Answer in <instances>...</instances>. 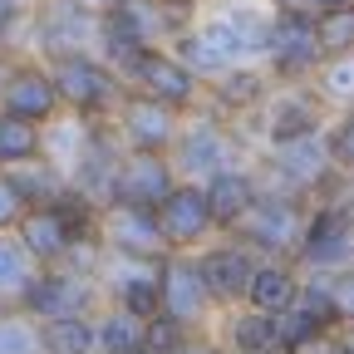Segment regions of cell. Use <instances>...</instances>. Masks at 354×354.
I'll list each match as a JSON object with an SVG mask.
<instances>
[{
	"label": "cell",
	"instance_id": "f35d334b",
	"mask_svg": "<svg viewBox=\"0 0 354 354\" xmlns=\"http://www.w3.org/2000/svg\"><path fill=\"white\" fill-rule=\"evenodd\" d=\"M79 6H88V10H94V15H109L113 6H123V0H79Z\"/></svg>",
	"mask_w": 354,
	"mask_h": 354
},
{
	"label": "cell",
	"instance_id": "8d00e7d4",
	"mask_svg": "<svg viewBox=\"0 0 354 354\" xmlns=\"http://www.w3.org/2000/svg\"><path fill=\"white\" fill-rule=\"evenodd\" d=\"M35 0H0V15H30Z\"/></svg>",
	"mask_w": 354,
	"mask_h": 354
},
{
	"label": "cell",
	"instance_id": "ee69618b",
	"mask_svg": "<svg viewBox=\"0 0 354 354\" xmlns=\"http://www.w3.org/2000/svg\"><path fill=\"white\" fill-rule=\"evenodd\" d=\"M271 354H286V349H271Z\"/></svg>",
	"mask_w": 354,
	"mask_h": 354
},
{
	"label": "cell",
	"instance_id": "d6a6232c",
	"mask_svg": "<svg viewBox=\"0 0 354 354\" xmlns=\"http://www.w3.org/2000/svg\"><path fill=\"white\" fill-rule=\"evenodd\" d=\"M187 335H192V330L172 325L167 315H153V320H148V335H143V349H148V354H172V349L183 344Z\"/></svg>",
	"mask_w": 354,
	"mask_h": 354
},
{
	"label": "cell",
	"instance_id": "7a4b0ae2",
	"mask_svg": "<svg viewBox=\"0 0 354 354\" xmlns=\"http://www.w3.org/2000/svg\"><path fill=\"white\" fill-rule=\"evenodd\" d=\"M50 79H55V94H59V109L84 118V123H109L128 94V84L118 69H109L94 50L88 55H64V59H50Z\"/></svg>",
	"mask_w": 354,
	"mask_h": 354
},
{
	"label": "cell",
	"instance_id": "8992f818",
	"mask_svg": "<svg viewBox=\"0 0 354 354\" xmlns=\"http://www.w3.org/2000/svg\"><path fill=\"white\" fill-rule=\"evenodd\" d=\"M158 315H167L172 325H183V330H212L216 325V300L197 271V256L192 251H172L162 256L158 266Z\"/></svg>",
	"mask_w": 354,
	"mask_h": 354
},
{
	"label": "cell",
	"instance_id": "f6af8a7d",
	"mask_svg": "<svg viewBox=\"0 0 354 354\" xmlns=\"http://www.w3.org/2000/svg\"><path fill=\"white\" fill-rule=\"evenodd\" d=\"M138 354H148V349H138Z\"/></svg>",
	"mask_w": 354,
	"mask_h": 354
},
{
	"label": "cell",
	"instance_id": "d590c367",
	"mask_svg": "<svg viewBox=\"0 0 354 354\" xmlns=\"http://www.w3.org/2000/svg\"><path fill=\"white\" fill-rule=\"evenodd\" d=\"M172 354H227V344H221L212 330H197V335H187L183 344H177Z\"/></svg>",
	"mask_w": 354,
	"mask_h": 354
},
{
	"label": "cell",
	"instance_id": "74e56055",
	"mask_svg": "<svg viewBox=\"0 0 354 354\" xmlns=\"http://www.w3.org/2000/svg\"><path fill=\"white\" fill-rule=\"evenodd\" d=\"M344 6H354V0H310V10H315V15H325V10H344Z\"/></svg>",
	"mask_w": 354,
	"mask_h": 354
},
{
	"label": "cell",
	"instance_id": "603a6c76",
	"mask_svg": "<svg viewBox=\"0 0 354 354\" xmlns=\"http://www.w3.org/2000/svg\"><path fill=\"white\" fill-rule=\"evenodd\" d=\"M148 335V320L128 315L118 305H99L94 310V354H138Z\"/></svg>",
	"mask_w": 354,
	"mask_h": 354
},
{
	"label": "cell",
	"instance_id": "d4e9b609",
	"mask_svg": "<svg viewBox=\"0 0 354 354\" xmlns=\"http://www.w3.org/2000/svg\"><path fill=\"white\" fill-rule=\"evenodd\" d=\"M84 138H88V123H84V118H74V113H59L55 123H44V128H39V153H44V158H50V162L69 177V167H74V158H79Z\"/></svg>",
	"mask_w": 354,
	"mask_h": 354
},
{
	"label": "cell",
	"instance_id": "30bf717a",
	"mask_svg": "<svg viewBox=\"0 0 354 354\" xmlns=\"http://www.w3.org/2000/svg\"><path fill=\"white\" fill-rule=\"evenodd\" d=\"M197 256V271H202V281H207V290H212V300H216V310H236V305H246V290H251V276H256V266H261V256L251 251V246H241L236 236H212L202 251H192Z\"/></svg>",
	"mask_w": 354,
	"mask_h": 354
},
{
	"label": "cell",
	"instance_id": "836d02e7",
	"mask_svg": "<svg viewBox=\"0 0 354 354\" xmlns=\"http://www.w3.org/2000/svg\"><path fill=\"white\" fill-rule=\"evenodd\" d=\"M330 286H335L339 320H344V325H354V266H349V271H339V276H330ZM344 325H339V330H344Z\"/></svg>",
	"mask_w": 354,
	"mask_h": 354
},
{
	"label": "cell",
	"instance_id": "5b68a950",
	"mask_svg": "<svg viewBox=\"0 0 354 354\" xmlns=\"http://www.w3.org/2000/svg\"><path fill=\"white\" fill-rule=\"evenodd\" d=\"M320 128H325V99L315 94V84H276L261 113L246 123V138L251 148H266V143L310 138Z\"/></svg>",
	"mask_w": 354,
	"mask_h": 354
},
{
	"label": "cell",
	"instance_id": "ac0fdd59",
	"mask_svg": "<svg viewBox=\"0 0 354 354\" xmlns=\"http://www.w3.org/2000/svg\"><path fill=\"white\" fill-rule=\"evenodd\" d=\"M172 187H177V172H172L167 153H133V148H123L118 172H113V197H109V202L158 212V202H162Z\"/></svg>",
	"mask_w": 354,
	"mask_h": 354
},
{
	"label": "cell",
	"instance_id": "5bb4252c",
	"mask_svg": "<svg viewBox=\"0 0 354 354\" xmlns=\"http://www.w3.org/2000/svg\"><path fill=\"white\" fill-rule=\"evenodd\" d=\"M271 88H276V79L266 74V64H232V69H221L202 88V104L212 113H221L227 123H241L246 128L261 113V104L271 99Z\"/></svg>",
	"mask_w": 354,
	"mask_h": 354
},
{
	"label": "cell",
	"instance_id": "f546056e",
	"mask_svg": "<svg viewBox=\"0 0 354 354\" xmlns=\"http://www.w3.org/2000/svg\"><path fill=\"white\" fill-rule=\"evenodd\" d=\"M315 35H320V59H344V55H354V6L315 15Z\"/></svg>",
	"mask_w": 354,
	"mask_h": 354
},
{
	"label": "cell",
	"instance_id": "ffe728a7",
	"mask_svg": "<svg viewBox=\"0 0 354 354\" xmlns=\"http://www.w3.org/2000/svg\"><path fill=\"white\" fill-rule=\"evenodd\" d=\"M212 335L227 344V354H271L281 349V325L276 315H261L251 305H236V310H221Z\"/></svg>",
	"mask_w": 354,
	"mask_h": 354
},
{
	"label": "cell",
	"instance_id": "8fae6325",
	"mask_svg": "<svg viewBox=\"0 0 354 354\" xmlns=\"http://www.w3.org/2000/svg\"><path fill=\"white\" fill-rule=\"evenodd\" d=\"M0 113L10 118H25L35 128L55 123L64 109H59V94H55V79H50V64L25 55V59H10L6 79H0Z\"/></svg>",
	"mask_w": 354,
	"mask_h": 354
},
{
	"label": "cell",
	"instance_id": "e575fe53",
	"mask_svg": "<svg viewBox=\"0 0 354 354\" xmlns=\"http://www.w3.org/2000/svg\"><path fill=\"white\" fill-rule=\"evenodd\" d=\"M25 216V202L15 197V187H10V177L0 172V232H15V221Z\"/></svg>",
	"mask_w": 354,
	"mask_h": 354
},
{
	"label": "cell",
	"instance_id": "7bdbcfd3",
	"mask_svg": "<svg viewBox=\"0 0 354 354\" xmlns=\"http://www.w3.org/2000/svg\"><path fill=\"white\" fill-rule=\"evenodd\" d=\"M6 69H10V55H0V79H6Z\"/></svg>",
	"mask_w": 354,
	"mask_h": 354
},
{
	"label": "cell",
	"instance_id": "ba28073f",
	"mask_svg": "<svg viewBox=\"0 0 354 354\" xmlns=\"http://www.w3.org/2000/svg\"><path fill=\"white\" fill-rule=\"evenodd\" d=\"M266 74L276 84H310L320 74V35H315V10H276L271 20V44H266Z\"/></svg>",
	"mask_w": 354,
	"mask_h": 354
},
{
	"label": "cell",
	"instance_id": "f1b7e54d",
	"mask_svg": "<svg viewBox=\"0 0 354 354\" xmlns=\"http://www.w3.org/2000/svg\"><path fill=\"white\" fill-rule=\"evenodd\" d=\"M30 158H39V128L25 123V118L0 113V172H10Z\"/></svg>",
	"mask_w": 354,
	"mask_h": 354
},
{
	"label": "cell",
	"instance_id": "9c48e42d",
	"mask_svg": "<svg viewBox=\"0 0 354 354\" xmlns=\"http://www.w3.org/2000/svg\"><path fill=\"white\" fill-rule=\"evenodd\" d=\"M123 84L133 88V94H148V99H158V104H167V109H177V113H192V109L202 104V79H197L183 59H177L167 44L143 50L138 59L123 69Z\"/></svg>",
	"mask_w": 354,
	"mask_h": 354
},
{
	"label": "cell",
	"instance_id": "ab89813d",
	"mask_svg": "<svg viewBox=\"0 0 354 354\" xmlns=\"http://www.w3.org/2000/svg\"><path fill=\"white\" fill-rule=\"evenodd\" d=\"M271 10H310V0H266Z\"/></svg>",
	"mask_w": 354,
	"mask_h": 354
},
{
	"label": "cell",
	"instance_id": "277c9868",
	"mask_svg": "<svg viewBox=\"0 0 354 354\" xmlns=\"http://www.w3.org/2000/svg\"><path fill=\"white\" fill-rule=\"evenodd\" d=\"M104 305V290H99V276L88 271H74V266H39L30 290L20 295V310L35 315L39 325L50 320H74V315H94Z\"/></svg>",
	"mask_w": 354,
	"mask_h": 354
},
{
	"label": "cell",
	"instance_id": "e0dca14e",
	"mask_svg": "<svg viewBox=\"0 0 354 354\" xmlns=\"http://www.w3.org/2000/svg\"><path fill=\"white\" fill-rule=\"evenodd\" d=\"M118 158H123V143H118L113 123H88V138H84V148H79V158L69 167V187L79 197H88L94 207H109Z\"/></svg>",
	"mask_w": 354,
	"mask_h": 354
},
{
	"label": "cell",
	"instance_id": "7402d4cb",
	"mask_svg": "<svg viewBox=\"0 0 354 354\" xmlns=\"http://www.w3.org/2000/svg\"><path fill=\"white\" fill-rule=\"evenodd\" d=\"M6 177H10L15 197L25 202V212H30V207H55V202L69 192V177H64L50 158H44V153L30 158V162H20V167H10Z\"/></svg>",
	"mask_w": 354,
	"mask_h": 354
},
{
	"label": "cell",
	"instance_id": "4fadbf2b",
	"mask_svg": "<svg viewBox=\"0 0 354 354\" xmlns=\"http://www.w3.org/2000/svg\"><path fill=\"white\" fill-rule=\"evenodd\" d=\"M99 246L109 256H128V261H162V256H172L167 241H162V227H158V212L123 207V202H109L99 212Z\"/></svg>",
	"mask_w": 354,
	"mask_h": 354
},
{
	"label": "cell",
	"instance_id": "4dcf8cb0",
	"mask_svg": "<svg viewBox=\"0 0 354 354\" xmlns=\"http://www.w3.org/2000/svg\"><path fill=\"white\" fill-rule=\"evenodd\" d=\"M320 138H325L330 167L344 172V177H354V109H344L339 118H330V123L320 128Z\"/></svg>",
	"mask_w": 354,
	"mask_h": 354
},
{
	"label": "cell",
	"instance_id": "cb8c5ba5",
	"mask_svg": "<svg viewBox=\"0 0 354 354\" xmlns=\"http://www.w3.org/2000/svg\"><path fill=\"white\" fill-rule=\"evenodd\" d=\"M167 50H172L177 59H183V64H187V69H192V74L202 79V88H207V84H212V79H216L221 69H232V59L221 55V44H216V39H212V35H207V30H202L197 20H192V25H187L183 35H177V39L167 44Z\"/></svg>",
	"mask_w": 354,
	"mask_h": 354
},
{
	"label": "cell",
	"instance_id": "9a60e30c",
	"mask_svg": "<svg viewBox=\"0 0 354 354\" xmlns=\"http://www.w3.org/2000/svg\"><path fill=\"white\" fill-rule=\"evenodd\" d=\"M158 266L162 261H128V256H109L99 261V290L104 305H118L138 320L158 315Z\"/></svg>",
	"mask_w": 354,
	"mask_h": 354
},
{
	"label": "cell",
	"instance_id": "44dd1931",
	"mask_svg": "<svg viewBox=\"0 0 354 354\" xmlns=\"http://www.w3.org/2000/svg\"><path fill=\"white\" fill-rule=\"evenodd\" d=\"M300 271L295 261H261L256 276H251V290H246V305L261 310V315H286L300 295Z\"/></svg>",
	"mask_w": 354,
	"mask_h": 354
},
{
	"label": "cell",
	"instance_id": "b9f144b4",
	"mask_svg": "<svg viewBox=\"0 0 354 354\" xmlns=\"http://www.w3.org/2000/svg\"><path fill=\"white\" fill-rule=\"evenodd\" d=\"M172 6H183V10H202V6H212V0H172Z\"/></svg>",
	"mask_w": 354,
	"mask_h": 354
},
{
	"label": "cell",
	"instance_id": "4316f807",
	"mask_svg": "<svg viewBox=\"0 0 354 354\" xmlns=\"http://www.w3.org/2000/svg\"><path fill=\"white\" fill-rule=\"evenodd\" d=\"M0 354H44L39 320L20 305H0Z\"/></svg>",
	"mask_w": 354,
	"mask_h": 354
},
{
	"label": "cell",
	"instance_id": "2e32d148",
	"mask_svg": "<svg viewBox=\"0 0 354 354\" xmlns=\"http://www.w3.org/2000/svg\"><path fill=\"white\" fill-rule=\"evenodd\" d=\"M158 227H162L167 251H202L212 236H221L197 183H177V187L158 202Z\"/></svg>",
	"mask_w": 354,
	"mask_h": 354
},
{
	"label": "cell",
	"instance_id": "1f68e13d",
	"mask_svg": "<svg viewBox=\"0 0 354 354\" xmlns=\"http://www.w3.org/2000/svg\"><path fill=\"white\" fill-rule=\"evenodd\" d=\"M310 84H315V94H320L325 104H349V109H354V55L325 59L320 74L310 79Z\"/></svg>",
	"mask_w": 354,
	"mask_h": 354
},
{
	"label": "cell",
	"instance_id": "52a82bcc",
	"mask_svg": "<svg viewBox=\"0 0 354 354\" xmlns=\"http://www.w3.org/2000/svg\"><path fill=\"white\" fill-rule=\"evenodd\" d=\"M99 39V15L79 0H35L30 10V50L35 59H64V55H88Z\"/></svg>",
	"mask_w": 354,
	"mask_h": 354
},
{
	"label": "cell",
	"instance_id": "3957f363",
	"mask_svg": "<svg viewBox=\"0 0 354 354\" xmlns=\"http://www.w3.org/2000/svg\"><path fill=\"white\" fill-rule=\"evenodd\" d=\"M305 212H310V197L300 192H256V202L241 212V221L227 236L251 246L261 261H290L305 232Z\"/></svg>",
	"mask_w": 354,
	"mask_h": 354
},
{
	"label": "cell",
	"instance_id": "83f0119b",
	"mask_svg": "<svg viewBox=\"0 0 354 354\" xmlns=\"http://www.w3.org/2000/svg\"><path fill=\"white\" fill-rule=\"evenodd\" d=\"M44 354H94V315H74V320H50L39 325Z\"/></svg>",
	"mask_w": 354,
	"mask_h": 354
},
{
	"label": "cell",
	"instance_id": "60d3db41",
	"mask_svg": "<svg viewBox=\"0 0 354 354\" xmlns=\"http://www.w3.org/2000/svg\"><path fill=\"white\" fill-rule=\"evenodd\" d=\"M339 349H344V354H354V325H344V330H339Z\"/></svg>",
	"mask_w": 354,
	"mask_h": 354
},
{
	"label": "cell",
	"instance_id": "6da1fadb",
	"mask_svg": "<svg viewBox=\"0 0 354 354\" xmlns=\"http://www.w3.org/2000/svg\"><path fill=\"white\" fill-rule=\"evenodd\" d=\"M256 148L246 138L241 123H227L221 113H212L207 104H197L187 118H183V133H177V143L167 148V162L177 172V183H207L212 172L221 167H236L246 162Z\"/></svg>",
	"mask_w": 354,
	"mask_h": 354
},
{
	"label": "cell",
	"instance_id": "d6986e66",
	"mask_svg": "<svg viewBox=\"0 0 354 354\" xmlns=\"http://www.w3.org/2000/svg\"><path fill=\"white\" fill-rule=\"evenodd\" d=\"M202 187V197H207V212H212V221H216V232H232L236 221H241V212L256 202V172H251V158L246 162H236V167H221V172H212L207 183H197Z\"/></svg>",
	"mask_w": 354,
	"mask_h": 354
},
{
	"label": "cell",
	"instance_id": "484cf974",
	"mask_svg": "<svg viewBox=\"0 0 354 354\" xmlns=\"http://www.w3.org/2000/svg\"><path fill=\"white\" fill-rule=\"evenodd\" d=\"M35 271H39V266L25 256L15 232H0V305H20V295L30 290Z\"/></svg>",
	"mask_w": 354,
	"mask_h": 354
},
{
	"label": "cell",
	"instance_id": "7c38bea8",
	"mask_svg": "<svg viewBox=\"0 0 354 354\" xmlns=\"http://www.w3.org/2000/svg\"><path fill=\"white\" fill-rule=\"evenodd\" d=\"M183 118L187 113H177V109H167V104H158V99L133 94V88H128L123 104H118V113L109 123H113V133H118L123 148H133V153H167L177 143V133H183Z\"/></svg>",
	"mask_w": 354,
	"mask_h": 354
}]
</instances>
